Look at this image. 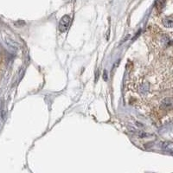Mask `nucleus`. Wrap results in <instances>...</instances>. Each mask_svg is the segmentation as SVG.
<instances>
[{"mask_svg": "<svg viewBox=\"0 0 173 173\" xmlns=\"http://www.w3.org/2000/svg\"><path fill=\"white\" fill-rule=\"evenodd\" d=\"M70 22H71V18L68 15H65L61 18L60 23H59V30L62 32H65L68 31L70 25Z\"/></svg>", "mask_w": 173, "mask_h": 173, "instance_id": "nucleus-1", "label": "nucleus"}, {"mask_svg": "<svg viewBox=\"0 0 173 173\" xmlns=\"http://www.w3.org/2000/svg\"><path fill=\"white\" fill-rule=\"evenodd\" d=\"M161 147L164 151L169 152H173V142L170 141H165L162 143Z\"/></svg>", "mask_w": 173, "mask_h": 173, "instance_id": "nucleus-2", "label": "nucleus"}, {"mask_svg": "<svg viewBox=\"0 0 173 173\" xmlns=\"http://www.w3.org/2000/svg\"><path fill=\"white\" fill-rule=\"evenodd\" d=\"M163 24L166 28H173V18H165L163 20Z\"/></svg>", "mask_w": 173, "mask_h": 173, "instance_id": "nucleus-3", "label": "nucleus"}, {"mask_svg": "<svg viewBox=\"0 0 173 173\" xmlns=\"http://www.w3.org/2000/svg\"><path fill=\"white\" fill-rule=\"evenodd\" d=\"M165 0H156V7H157L158 9H162L163 6H164V3H165Z\"/></svg>", "mask_w": 173, "mask_h": 173, "instance_id": "nucleus-4", "label": "nucleus"}, {"mask_svg": "<svg viewBox=\"0 0 173 173\" xmlns=\"http://www.w3.org/2000/svg\"><path fill=\"white\" fill-rule=\"evenodd\" d=\"M107 72L105 71L104 72V80H107Z\"/></svg>", "mask_w": 173, "mask_h": 173, "instance_id": "nucleus-5", "label": "nucleus"}]
</instances>
